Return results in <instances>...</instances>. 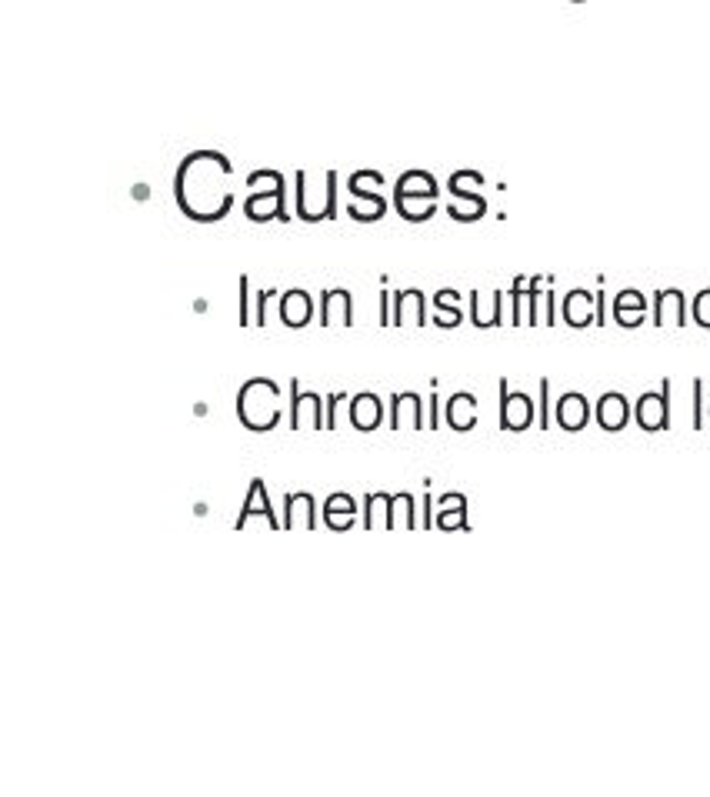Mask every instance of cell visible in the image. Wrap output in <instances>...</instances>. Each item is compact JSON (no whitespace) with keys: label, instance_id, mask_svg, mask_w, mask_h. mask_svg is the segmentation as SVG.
Listing matches in <instances>:
<instances>
[{"label":"cell","instance_id":"cell-36","mask_svg":"<svg viewBox=\"0 0 710 797\" xmlns=\"http://www.w3.org/2000/svg\"><path fill=\"white\" fill-rule=\"evenodd\" d=\"M390 324H394V294L380 291V327H390Z\"/></svg>","mask_w":710,"mask_h":797},{"label":"cell","instance_id":"cell-44","mask_svg":"<svg viewBox=\"0 0 710 797\" xmlns=\"http://www.w3.org/2000/svg\"><path fill=\"white\" fill-rule=\"evenodd\" d=\"M707 417H710V411H707Z\"/></svg>","mask_w":710,"mask_h":797},{"label":"cell","instance_id":"cell-5","mask_svg":"<svg viewBox=\"0 0 710 797\" xmlns=\"http://www.w3.org/2000/svg\"><path fill=\"white\" fill-rule=\"evenodd\" d=\"M327 397L314 394H300V384L290 381V427L300 431V427H317V431H327V414H324Z\"/></svg>","mask_w":710,"mask_h":797},{"label":"cell","instance_id":"cell-30","mask_svg":"<svg viewBox=\"0 0 710 797\" xmlns=\"http://www.w3.org/2000/svg\"><path fill=\"white\" fill-rule=\"evenodd\" d=\"M544 277H530L527 284V324H544V314H540V301H544Z\"/></svg>","mask_w":710,"mask_h":797},{"label":"cell","instance_id":"cell-27","mask_svg":"<svg viewBox=\"0 0 710 797\" xmlns=\"http://www.w3.org/2000/svg\"><path fill=\"white\" fill-rule=\"evenodd\" d=\"M394 207H397V214L410 224L430 221V217L437 214V201H424V197H394Z\"/></svg>","mask_w":710,"mask_h":797},{"label":"cell","instance_id":"cell-42","mask_svg":"<svg viewBox=\"0 0 710 797\" xmlns=\"http://www.w3.org/2000/svg\"><path fill=\"white\" fill-rule=\"evenodd\" d=\"M327 527H334V531H347V527H354V517H324Z\"/></svg>","mask_w":710,"mask_h":797},{"label":"cell","instance_id":"cell-14","mask_svg":"<svg viewBox=\"0 0 710 797\" xmlns=\"http://www.w3.org/2000/svg\"><path fill=\"white\" fill-rule=\"evenodd\" d=\"M310 317H314V297H310L307 291L294 287V291H287L284 297H280V321H284L287 327L300 331V327L310 324Z\"/></svg>","mask_w":710,"mask_h":797},{"label":"cell","instance_id":"cell-43","mask_svg":"<svg viewBox=\"0 0 710 797\" xmlns=\"http://www.w3.org/2000/svg\"><path fill=\"white\" fill-rule=\"evenodd\" d=\"M574 4H584V0H574Z\"/></svg>","mask_w":710,"mask_h":797},{"label":"cell","instance_id":"cell-3","mask_svg":"<svg viewBox=\"0 0 710 797\" xmlns=\"http://www.w3.org/2000/svg\"><path fill=\"white\" fill-rule=\"evenodd\" d=\"M247 187H257L254 194L244 201V214L254 224L267 221H290L287 214V181L280 171H254L247 177Z\"/></svg>","mask_w":710,"mask_h":797},{"label":"cell","instance_id":"cell-33","mask_svg":"<svg viewBox=\"0 0 710 797\" xmlns=\"http://www.w3.org/2000/svg\"><path fill=\"white\" fill-rule=\"evenodd\" d=\"M484 184V177H480L477 171H457V174H450V181H447V191H474V187Z\"/></svg>","mask_w":710,"mask_h":797},{"label":"cell","instance_id":"cell-21","mask_svg":"<svg viewBox=\"0 0 710 797\" xmlns=\"http://www.w3.org/2000/svg\"><path fill=\"white\" fill-rule=\"evenodd\" d=\"M447 214L454 217V221H460V224L480 221V217L487 214V201L477 191H450Z\"/></svg>","mask_w":710,"mask_h":797},{"label":"cell","instance_id":"cell-38","mask_svg":"<svg viewBox=\"0 0 710 797\" xmlns=\"http://www.w3.org/2000/svg\"><path fill=\"white\" fill-rule=\"evenodd\" d=\"M340 401H347V394H330V397H327V431H334V427H337Z\"/></svg>","mask_w":710,"mask_h":797},{"label":"cell","instance_id":"cell-6","mask_svg":"<svg viewBox=\"0 0 710 797\" xmlns=\"http://www.w3.org/2000/svg\"><path fill=\"white\" fill-rule=\"evenodd\" d=\"M534 421V401L527 394H510L507 381H500V427L504 431H524Z\"/></svg>","mask_w":710,"mask_h":797},{"label":"cell","instance_id":"cell-31","mask_svg":"<svg viewBox=\"0 0 710 797\" xmlns=\"http://www.w3.org/2000/svg\"><path fill=\"white\" fill-rule=\"evenodd\" d=\"M377 187H384V174H380V171H357V174L347 177V191L350 194L377 191Z\"/></svg>","mask_w":710,"mask_h":797},{"label":"cell","instance_id":"cell-26","mask_svg":"<svg viewBox=\"0 0 710 797\" xmlns=\"http://www.w3.org/2000/svg\"><path fill=\"white\" fill-rule=\"evenodd\" d=\"M390 524H394V531H414L420 527V517H417V501L414 494H397L394 501H390Z\"/></svg>","mask_w":710,"mask_h":797},{"label":"cell","instance_id":"cell-9","mask_svg":"<svg viewBox=\"0 0 710 797\" xmlns=\"http://www.w3.org/2000/svg\"><path fill=\"white\" fill-rule=\"evenodd\" d=\"M254 517H264L267 527H284L277 521V514H274V507H270V494H267V487L260 477H254L250 481V491H247V501H244V511L237 514V527H247Z\"/></svg>","mask_w":710,"mask_h":797},{"label":"cell","instance_id":"cell-19","mask_svg":"<svg viewBox=\"0 0 710 797\" xmlns=\"http://www.w3.org/2000/svg\"><path fill=\"white\" fill-rule=\"evenodd\" d=\"M644 311H647V297L634 291V287H627V291H620L614 297V321L620 327H640L644 324Z\"/></svg>","mask_w":710,"mask_h":797},{"label":"cell","instance_id":"cell-20","mask_svg":"<svg viewBox=\"0 0 710 797\" xmlns=\"http://www.w3.org/2000/svg\"><path fill=\"white\" fill-rule=\"evenodd\" d=\"M444 417L454 431H470L477 424V397L467 391L450 394V401L444 404Z\"/></svg>","mask_w":710,"mask_h":797},{"label":"cell","instance_id":"cell-25","mask_svg":"<svg viewBox=\"0 0 710 797\" xmlns=\"http://www.w3.org/2000/svg\"><path fill=\"white\" fill-rule=\"evenodd\" d=\"M464 511H467L464 494H444L440 497V514H437L434 524L440 527V531H467Z\"/></svg>","mask_w":710,"mask_h":797},{"label":"cell","instance_id":"cell-8","mask_svg":"<svg viewBox=\"0 0 710 797\" xmlns=\"http://www.w3.org/2000/svg\"><path fill=\"white\" fill-rule=\"evenodd\" d=\"M320 324L324 327L354 324V297H350V291H344V287H330V291H324V297H320Z\"/></svg>","mask_w":710,"mask_h":797},{"label":"cell","instance_id":"cell-35","mask_svg":"<svg viewBox=\"0 0 710 797\" xmlns=\"http://www.w3.org/2000/svg\"><path fill=\"white\" fill-rule=\"evenodd\" d=\"M247 297H250V281H247V274L240 277L237 281V304H240V324H254V314H250V307H247Z\"/></svg>","mask_w":710,"mask_h":797},{"label":"cell","instance_id":"cell-23","mask_svg":"<svg viewBox=\"0 0 710 797\" xmlns=\"http://www.w3.org/2000/svg\"><path fill=\"white\" fill-rule=\"evenodd\" d=\"M354 201L347 204V217H354L360 224H370V221H380V217L387 214V201L380 197L377 191H364V194H350Z\"/></svg>","mask_w":710,"mask_h":797},{"label":"cell","instance_id":"cell-7","mask_svg":"<svg viewBox=\"0 0 710 797\" xmlns=\"http://www.w3.org/2000/svg\"><path fill=\"white\" fill-rule=\"evenodd\" d=\"M390 427L394 431H404V427H414V431H424V397L414 391L404 394H390Z\"/></svg>","mask_w":710,"mask_h":797},{"label":"cell","instance_id":"cell-15","mask_svg":"<svg viewBox=\"0 0 710 797\" xmlns=\"http://www.w3.org/2000/svg\"><path fill=\"white\" fill-rule=\"evenodd\" d=\"M380 421H384V401H380L377 394H357L354 401H350V424L357 427V431H377Z\"/></svg>","mask_w":710,"mask_h":797},{"label":"cell","instance_id":"cell-18","mask_svg":"<svg viewBox=\"0 0 710 797\" xmlns=\"http://www.w3.org/2000/svg\"><path fill=\"white\" fill-rule=\"evenodd\" d=\"M630 421V404L624 394L617 391H607L604 397L597 401V424L604 427V431H624Z\"/></svg>","mask_w":710,"mask_h":797},{"label":"cell","instance_id":"cell-12","mask_svg":"<svg viewBox=\"0 0 710 797\" xmlns=\"http://www.w3.org/2000/svg\"><path fill=\"white\" fill-rule=\"evenodd\" d=\"M470 324L474 327H497L504 324V291L494 294H470Z\"/></svg>","mask_w":710,"mask_h":797},{"label":"cell","instance_id":"cell-24","mask_svg":"<svg viewBox=\"0 0 710 797\" xmlns=\"http://www.w3.org/2000/svg\"><path fill=\"white\" fill-rule=\"evenodd\" d=\"M390 501H394V497L384 494V491L364 497V527L367 531H394V524H390Z\"/></svg>","mask_w":710,"mask_h":797},{"label":"cell","instance_id":"cell-39","mask_svg":"<svg viewBox=\"0 0 710 797\" xmlns=\"http://www.w3.org/2000/svg\"><path fill=\"white\" fill-rule=\"evenodd\" d=\"M547 401H550V381L544 377V381H540V427H550V414H547Z\"/></svg>","mask_w":710,"mask_h":797},{"label":"cell","instance_id":"cell-22","mask_svg":"<svg viewBox=\"0 0 710 797\" xmlns=\"http://www.w3.org/2000/svg\"><path fill=\"white\" fill-rule=\"evenodd\" d=\"M440 187L434 181V174L427 171H407L397 177V187H394V197H424V201H437Z\"/></svg>","mask_w":710,"mask_h":797},{"label":"cell","instance_id":"cell-4","mask_svg":"<svg viewBox=\"0 0 710 797\" xmlns=\"http://www.w3.org/2000/svg\"><path fill=\"white\" fill-rule=\"evenodd\" d=\"M634 417L644 431H667L670 427V377H664L660 391H647L637 397Z\"/></svg>","mask_w":710,"mask_h":797},{"label":"cell","instance_id":"cell-40","mask_svg":"<svg viewBox=\"0 0 710 797\" xmlns=\"http://www.w3.org/2000/svg\"><path fill=\"white\" fill-rule=\"evenodd\" d=\"M277 291H260L257 294V314H254V324L257 327H264L267 324V304H270V297H274Z\"/></svg>","mask_w":710,"mask_h":797},{"label":"cell","instance_id":"cell-41","mask_svg":"<svg viewBox=\"0 0 710 797\" xmlns=\"http://www.w3.org/2000/svg\"><path fill=\"white\" fill-rule=\"evenodd\" d=\"M437 424H440V397L430 394L427 397V431H434Z\"/></svg>","mask_w":710,"mask_h":797},{"label":"cell","instance_id":"cell-11","mask_svg":"<svg viewBox=\"0 0 710 797\" xmlns=\"http://www.w3.org/2000/svg\"><path fill=\"white\" fill-rule=\"evenodd\" d=\"M394 324L397 327H420V324H427L424 291H417V287H407V291H397L394 294Z\"/></svg>","mask_w":710,"mask_h":797},{"label":"cell","instance_id":"cell-37","mask_svg":"<svg viewBox=\"0 0 710 797\" xmlns=\"http://www.w3.org/2000/svg\"><path fill=\"white\" fill-rule=\"evenodd\" d=\"M704 424V381H694V427Z\"/></svg>","mask_w":710,"mask_h":797},{"label":"cell","instance_id":"cell-2","mask_svg":"<svg viewBox=\"0 0 710 797\" xmlns=\"http://www.w3.org/2000/svg\"><path fill=\"white\" fill-rule=\"evenodd\" d=\"M237 417L247 431H274L280 424V387L270 377H250L237 391Z\"/></svg>","mask_w":710,"mask_h":797},{"label":"cell","instance_id":"cell-29","mask_svg":"<svg viewBox=\"0 0 710 797\" xmlns=\"http://www.w3.org/2000/svg\"><path fill=\"white\" fill-rule=\"evenodd\" d=\"M507 324H527V281L524 277H517L514 287H510V321Z\"/></svg>","mask_w":710,"mask_h":797},{"label":"cell","instance_id":"cell-34","mask_svg":"<svg viewBox=\"0 0 710 797\" xmlns=\"http://www.w3.org/2000/svg\"><path fill=\"white\" fill-rule=\"evenodd\" d=\"M690 311H694V324H700V327H704V331H710V287L694 297Z\"/></svg>","mask_w":710,"mask_h":797},{"label":"cell","instance_id":"cell-16","mask_svg":"<svg viewBox=\"0 0 710 797\" xmlns=\"http://www.w3.org/2000/svg\"><path fill=\"white\" fill-rule=\"evenodd\" d=\"M564 321H567L570 327L597 324V294L584 291V287L570 291V294L564 297Z\"/></svg>","mask_w":710,"mask_h":797},{"label":"cell","instance_id":"cell-32","mask_svg":"<svg viewBox=\"0 0 710 797\" xmlns=\"http://www.w3.org/2000/svg\"><path fill=\"white\" fill-rule=\"evenodd\" d=\"M357 501L350 494H330L324 501V517H354Z\"/></svg>","mask_w":710,"mask_h":797},{"label":"cell","instance_id":"cell-10","mask_svg":"<svg viewBox=\"0 0 710 797\" xmlns=\"http://www.w3.org/2000/svg\"><path fill=\"white\" fill-rule=\"evenodd\" d=\"M284 531H294V527H304V531H314L317 527V501L310 494H287L284 497V517H280Z\"/></svg>","mask_w":710,"mask_h":797},{"label":"cell","instance_id":"cell-13","mask_svg":"<svg viewBox=\"0 0 710 797\" xmlns=\"http://www.w3.org/2000/svg\"><path fill=\"white\" fill-rule=\"evenodd\" d=\"M654 324H657V327H664V324L684 327V324H687V301H684V291H677V287H667V291H657V294H654Z\"/></svg>","mask_w":710,"mask_h":797},{"label":"cell","instance_id":"cell-17","mask_svg":"<svg viewBox=\"0 0 710 797\" xmlns=\"http://www.w3.org/2000/svg\"><path fill=\"white\" fill-rule=\"evenodd\" d=\"M590 421V404L584 394L577 391H567L564 397L557 401V424L564 427V431H584Z\"/></svg>","mask_w":710,"mask_h":797},{"label":"cell","instance_id":"cell-1","mask_svg":"<svg viewBox=\"0 0 710 797\" xmlns=\"http://www.w3.org/2000/svg\"><path fill=\"white\" fill-rule=\"evenodd\" d=\"M230 177H234V164L220 151L187 154L174 177V197L180 214L197 224L224 221L230 207H234V191L227 187Z\"/></svg>","mask_w":710,"mask_h":797},{"label":"cell","instance_id":"cell-28","mask_svg":"<svg viewBox=\"0 0 710 797\" xmlns=\"http://www.w3.org/2000/svg\"><path fill=\"white\" fill-rule=\"evenodd\" d=\"M457 291H450V287H444V291H437L434 297V304H437V317H434V324L437 327H457L460 321H464V314H460V307H457Z\"/></svg>","mask_w":710,"mask_h":797}]
</instances>
